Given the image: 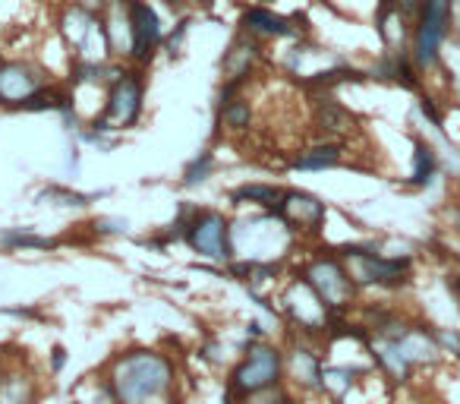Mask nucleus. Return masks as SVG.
<instances>
[{"mask_svg":"<svg viewBox=\"0 0 460 404\" xmlns=\"http://www.w3.org/2000/svg\"><path fill=\"white\" fill-rule=\"evenodd\" d=\"M171 357L161 351H127L111 364L108 389L117 404H152L173 389Z\"/></svg>","mask_w":460,"mask_h":404,"instance_id":"f257e3e1","label":"nucleus"},{"mask_svg":"<svg viewBox=\"0 0 460 404\" xmlns=\"http://www.w3.org/2000/svg\"><path fill=\"white\" fill-rule=\"evenodd\" d=\"M281 376H284L281 347L269 345L265 338H256V341H250V347L243 351L240 364L230 370L227 395L234 398V401H243V398L281 385Z\"/></svg>","mask_w":460,"mask_h":404,"instance_id":"f03ea898","label":"nucleus"},{"mask_svg":"<svg viewBox=\"0 0 460 404\" xmlns=\"http://www.w3.org/2000/svg\"><path fill=\"white\" fill-rule=\"evenodd\" d=\"M451 41V0H422L420 16L410 29L407 51L420 73H429L441 64V51Z\"/></svg>","mask_w":460,"mask_h":404,"instance_id":"7ed1b4c3","label":"nucleus"},{"mask_svg":"<svg viewBox=\"0 0 460 404\" xmlns=\"http://www.w3.org/2000/svg\"><path fill=\"white\" fill-rule=\"evenodd\" d=\"M142 111H146V79L139 70H120V76L108 85L102 117H95L89 127L102 133H123L139 123Z\"/></svg>","mask_w":460,"mask_h":404,"instance_id":"20e7f679","label":"nucleus"},{"mask_svg":"<svg viewBox=\"0 0 460 404\" xmlns=\"http://www.w3.org/2000/svg\"><path fill=\"white\" fill-rule=\"evenodd\" d=\"M186 244L192 253L211 263H227L234 256V244H230V219L217 209H192L190 225H186Z\"/></svg>","mask_w":460,"mask_h":404,"instance_id":"39448f33","label":"nucleus"},{"mask_svg":"<svg viewBox=\"0 0 460 404\" xmlns=\"http://www.w3.org/2000/svg\"><path fill=\"white\" fill-rule=\"evenodd\" d=\"M303 278L315 288V294L325 301L328 310H344L350 307L353 291H357V282H353L350 269L341 263L338 256H315L313 263L303 269Z\"/></svg>","mask_w":460,"mask_h":404,"instance_id":"423d86ee","label":"nucleus"},{"mask_svg":"<svg viewBox=\"0 0 460 404\" xmlns=\"http://www.w3.org/2000/svg\"><path fill=\"white\" fill-rule=\"evenodd\" d=\"M123 7H127L129 22V58L139 67L152 64L161 41H164V26H161L158 10L148 0H123Z\"/></svg>","mask_w":460,"mask_h":404,"instance_id":"0eeeda50","label":"nucleus"},{"mask_svg":"<svg viewBox=\"0 0 460 404\" xmlns=\"http://www.w3.org/2000/svg\"><path fill=\"white\" fill-rule=\"evenodd\" d=\"M45 85L48 76L41 67L29 60H0V108L20 111Z\"/></svg>","mask_w":460,"mask_h":404,"instance_id":"6e6552de","label":"nucleus"},{"mask_svg":"<svg viewBox=\"0 0 460 404\" xmlns=\"http://www.w3.org/2000/svg\"><path fill=\"white\" fill-rule=\"evenodd\" d=\"M278 215H281L284 221H288L294 231H322V225H325V202H322L319 196H313V193L306 190H284L281 196V206H278Z\"/></svg>","mask_w":460,"mask_h":404,"instance_id":"1a4fd4ad","label":"nucleus"},{"mask_svg":"<svg viewBox=\"0 0 460 404\" xmlns=\"http://www.w3.org/2000/svg\"><path fill=\"white\" fill-rule=\"evenodd\" d=\"M294 22L296 20L275 13V10L262 7V4H252V7H246L240 13V29L256 35V39H303L306 29L294 26Z\"/></svg>","mask_w":460,"mask_h":404,"instance_id":"9d476101","label":"nucleus"},{"mask_svg":"<svg viewBox=\"0 0 460 404\" xmlns=\"http://www.w3.org/2000/svg\"><path fill=\"white\" fill-rule=\"evenodd\" d=\"M259 58H262V45H259V39L240 29V35L230 41V48L224 51V58H221V79L250 83V76L256 73Z\"/></svg>","mask_w":460,"mask_h":404,"instance_id":"9b49d317","label":"nucleus"},{"mask_svg":"<svg viewBox=\"0 0 460 404\" xmlns=\"http://www.w3.org/2000/svg\"><path fill=\"white\" fill-rule=\"evenodd\" d=\"M313 123L322 136L328 139H338V136H347L353 130V114L338 102L332 98V92H315V108H313Z\"/></svg>","mask_w":460,"mask_h":404,"instance_id":"f8f14e48","label":"nucleus"},{"mask_svg":"<svg viewBox=\"0 0 460 404\" xmlns=\"http://www.w3.org/2000/svg\"><path fill=\"white\" fill-rule=\"evenodd\" d=\"M284 373L290 376V382L300 389H322V364L313 351L294 345L290 354H284Z\"/></svg>","mask_w":460,"mask_h":404,"instance_id":"ddd939ff","label":"nucleus"},{"mask_svg":"<svg viewBox=\"0 0 460 404\" xmlns=\"http://www.w3.org/2000/svg\"><path fill=\"white\" fill-rule=\"evenodd\" d=\"M341 161H344V142L325 139V142H315V146L303 148V152H296L290 167H296V171H325V167H338Z\"/></svg>","mask_w":460,"mask_h":404,"instance_id":"4468645a","label":"nucleus"},{"mask_svg":"<svg viewBox=\"0 0 460 404\" xmlns=\"http://www.w3.org/2000/svg\"><path fill=\"white\" fill-rule=\"evenodd\" d=\"M281 196H284V186H275V184H243L237 190L230 193V202L234 206H259L265 212H278L281 206Z\"/></svg>","mask_w":460,"mask_h":404,"instance_id":"2eb2a0df","label":"nucleus"},{"mask_svg":"<svg viewBox=\"0 0 460 404\" xmlns=\"http://www.w3.org/2000/svg\"><path fill=\"white\" fill-rule=\"evenodd\" d=\"M438 177V155L432 152V146H426L422 139L413 142V171H410V184L413 186H429Z\"/></svg>","mask_w":460,"mask_h":404,"instance_id":"dca6fc26","label":"nucleus"},{"mask_svg":"<svg viewBox=\"0 0 460 404\" xmlns=\"http://www.w3.org/2000/svg\"><path fill=\"white\" fill-rule=\"evenodd\" d=\"M35 385L22 373H4L0 376V404H32Z\"/></svg>","mask_w":460,"mask_h":404,"instance_id":"f3484780","label":"nucleus"},{"mask_svg":"<svg viewBox=\"0 0 460 404\" xmlns=\"http://www.w3.org/2000/svg\"><path fill=\"white\" fill-rule=\"evenodd\" d=\"M0 244L10 247V250H54V240L39 238V234H29V231H7L0 234Z\"/></svg>","mask_w":460,"mask_h":404,"instance_id":"a211bd4d","label":"nucleus"},{"mask_svg":"<svg viewBox=\"0 0 460 404\" xmlns=\"http://www.w3.org/2000/svg\"><path fill=\"white\" fill-rule=\"evenodd\" d=\"M215 171V152H199L196 158L186 165V171H183V184L186 186H196V184H202V180H208V174Z\"/></svg>","mask_w":460,"mask_h":404,"instance_id":"6ab92c4d","label":"nucleus"},{"mask_svg":"<svg viewBox=\"0 0 460 404\" xmlns=\"http://www.w3.org/2000/svg\"><path fill=\"white\" fill-rule=\"evenodd\" d=\"M41 196L51 199V202H58V206H89L92 199H95V196H89V193L66 190V186H48Z\"/></svg>","mask_w":460,"mask_h":404,"instance_id":"aec40b11","label":"nucleus"},{"mask_svg":"<svg viewBox=\"0 0 460 404\" xmlns=\"http://www.w3.org/2000/svg\"><path fill=\"white\" fill-rule=\"evenodd\" d=\"M290 401H294V398L288 395L284 385H275V389H265V391H259V395L243 398V404H290Z\"/></svg>","mask_w":460,"mask_h":404,"instance_id":"412c9836","label":"nucleus"},{"mask_svg":"<svg viewBox=\"0 0 460 404\" xmlns=\"http://www.w3.org/2000/svg\"><path fill=\"white\" fill-rule=\"evenodd\" d=\"M186 32H190V20L180 22L177 32H173L171 39H167V54H171V58H177V54L183 51V39H186Z\"/></svg>","mask_w":460,"mask_h":404,"instance_id":"4be33fe9","label":"nucleus"},{"mask_svg":"<svg viewBox=\"0 0 460 404\" xmlns=\"http://www.w3.org/2000/svg\"><path fill=\"white\" fill-rule=\"evenodd\" d=\"M129 225L123 219H95V231L98 234H123Z\"/></svg>","mask_w":460,"mask_h":404,"instance_id":"5701e85b","label":"nucleus"},{"mask_svg":"<svg viewBox=\"0 0 460 404\" xmlns=\"http://www.w3.org/2000/svg\"><path fill=\"white\" fill-rule=\"evenodd\" d=\"M451 39L460 45V0H451Z\"/></svg>","mask_w":460,"mask_h":404,"instance_id":"b1692460","label":"nucleus"},{"mask_svg":"<svg viewBox=\"0 0 460 404\" xmlns=\"http://www.w3.org/2000/svg\"><path fill=\"white\" fill-rule=\"evenodd\" d=\"M64 364H66V351H64V347H54V364H51V370L60 373V370H64Z\"/></svg>","mask_w":460,"mask_h":404,"instance_id":"393cba45","label":"nucleus"},{"mask_svg":"<svg viewBox=\"0 0 460 404\" xmlns=\"http://www.w3.org/2000/svg\"><path fill=\"white\" fill-rule=\"evenodd\" d=\"M164 4H167V7H173V10L183 7V0H164Z\"/></svg>","mask_w":460,"mask_h":404,"instance_id":"a878e982","label":"nucleus"},{"mask_svg":"<svg viewBox=\"0 0 460 404\" xmlns=\"http://www.w3.org/2000/svg\"><path fill=\"white\" fill-rule=\"evenodd\" d=\"M224 404H240V401H234L230 395H224Z\"/></svg>","mask_w":460,"mask_h":404,"instance_id":"bb28decb","label":"nucleus"},{"mask_svg":"<svg viewBox=\"0 0 460 404\" xmlns=\"http://www.w3.org/2000/svg\"><path fill=\"white\" fill-rule=\"evenodd\" d=\"M290 404H306V401H290Z\"/></svg>","mask_w":460,"mask_h":404,"instance_id":"cd10ccee","label":"nucleus"}]
</instances>
